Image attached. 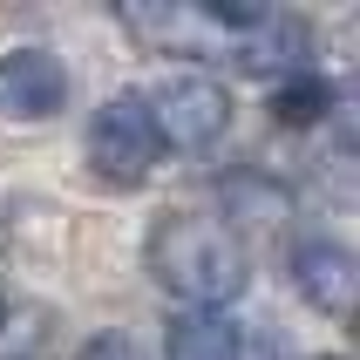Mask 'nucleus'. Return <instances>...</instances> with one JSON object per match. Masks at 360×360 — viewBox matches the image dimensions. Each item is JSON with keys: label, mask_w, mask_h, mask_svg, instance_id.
<instances>
[{"label": "nucleus", "mask_w": 360, "mask_h": 360, "mask_svg": "<svg viewBox=\"0 0 360 360\" xmlns=\"http://www.w3.org/2000/svg\"><path fill=\"white\" fill-rule=\"evenodd\" d=\"M143 259H150V279H157L170 300H184V313H224V306L252 285V259H245V245L231 238V224L198 218V211L157 218Z\"/></svg>", "instance_id": "nucleus-1"}, {"label": "nucleus", "mask_w": 360, "mask_h": 360, "mask_svg": "<svg viewBox=\"0 0 360 360\" xmlns=\"http://www.w3.org/2000/svg\"><path fill=\"white\" fill-rule=\"evenodd\" d=\"M82 157H89V170H96L109 191H136V184L157 177L163 136H157V122H150V102H143V89H122V96H109L96 116H89Z\"/></svg>", "instance_id": "nucleus-2"}, {"label": "nucleus", "mask_w": 360, "mask_h": 360, "mask_svg": "<svg viewBox=\"0 0 360 360\" xmlns=\"http://www.w3.org/2000/svg\"><path fill=\"white\" fill-rule=\"evenodd\" d=\"M150 122H157L163 150H204L231 129V96H224L211 75H170L150 89Z\"/></svg>", "instance_id": "nucleus-3"}, {"label": "nucleus", "mask_w": 360, "mask_h": 360, "mask_svg": "<svg viewBox=\"0 0 360 360\" xmlns=\"http://www.w3.org/2000/svg\"><path fill=\"white\" fill-rule=\"evenodd\" d=\"M68 109V68L55 48H7L0 55V116L7 122H48Z\"/></svg>", "instance_id": "nucleus-4"}, {"label": "nucleus", "mask_w": 360, "mask_h": 360, "mask_svg": "<svg viewBox=\"0 0 360 360\" xmlns=\"http://www.w3.org/2000/svg\"><path fill=\"white\" fill-rule=\"evenodd\" d=\"M292 285H300V300L313 306V313L347 320V313H354V292H360V265H354V252H347V245L306 238L300 252H292Z\"/></svg>", "instance_id": "nucleus-5"}, {"label": "nucleus", "mask_w": 360, "mask_h": 360, "mask_svg": "<svg viewBox=\"0 0 360 360\" xmlns=\"http://www.w3.org/2000/svg\"><path fill=\"white\" fill-rule=\"evenodd\" d=\"M163 360H245V340L224 313H177L170 340H163Z\"/></svg>", "instance_id": "nucleus-6"}, {"label": "nucleus", "mask_w": 360, "mask_h": 360, "mask_svg": "<svg viewBox=\"0 0 360 360\" xmlns=\"http://www.w3.org/2000/svg\"><path fill=\"white\" fill-rule=\"evenodd\" d=\"M326 109H333V89H326L320 75H285L279 89H272V116L285 122V129H313V122L326 116Z\"/></svg>", "instance_id": "nucleus-7"}, {"label": "nucleus", "mask_w": 360, "mask_h": 360, "mask_svg": "<svg viewBox=\"0 0 360 360\" xmlns=\"http://www.w3.org/2000/svg\"><path fill=\"white\" fill-rule=\"evenodd\" d=\"M224 204L245 211V224H252V218H259V224H279L285 218V191H279V184H265V177H231V184H224Z\"/></svg>", "instance_id": "nucleus-8"}, {"label": "nucleus", "mask_w": 360, "mask_h": 360, "mask_svg": "<svg viewBox=\"0 0 360 360\" xmlns=\"http://www.w3.org/2000/svg\"><path fill=\"white\" fill-rule=\"evenodd\" d=\"M82 360H150V354H143L129 333H96V340L82 347Z\"/></svg>", "instance_id": "nucleus-9"}, {"label": "nucleus", "mask_w": 360, "mask_h": 360, "mask_svg": "<svg viewBox=\"0 0 360 360\" xmlns=\"http://www.w3.org/2000/svg\"><path fill=\"white\" fill-rule=\"evenodd\" d=\"M320 360H340V354H320Z\"/></svg>", "instance_id": "nucleus-10"}]
</instances>
